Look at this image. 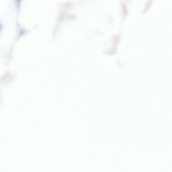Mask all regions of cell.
Here are the masks:
<instances>
[{"label":"cell","mask_w":172,"mask_h":172,"mask_svg":"<svg viewBox=\"0 0 172 172\" xmlns=\"http://www.w3.org/2000/svg\"><path fill=\"white\" fill-rule=\"evenodd\" d=\"M15 1L16 6L17 7L18 9H19L21 0H15Z\"/></svg>","instance_id":"cell-1"},{"label":"cell","mask_w":172,"mask_h":172,"mask_svg":"<svg viewBox=\"0 0 172 172\" xmlns=\"http://www.w3.org/2000/svg\"><path fill=\"white\" fill-rule=\"evenodd\" d=\"M2 29V24L0 23V31H1Z\"/></svg>","instance_id":"cell-2"}]
</instances>
